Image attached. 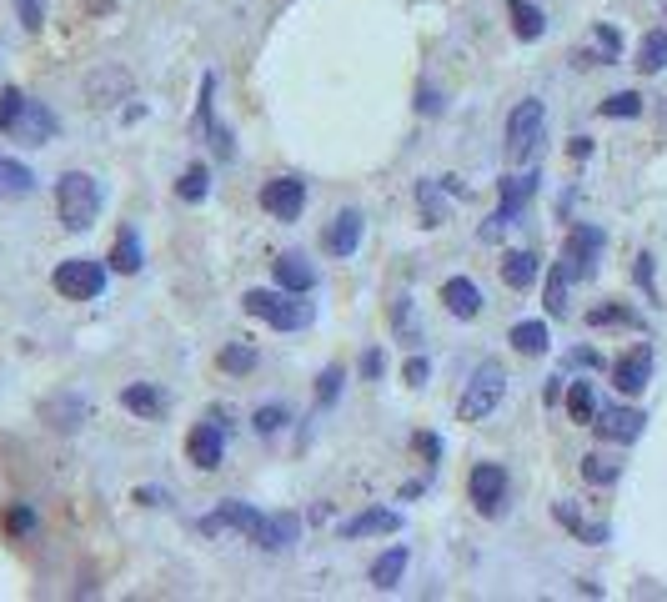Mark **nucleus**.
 <instances>
[{"instance_id":"obj_1","label":"nucleus","mask_w":667,"mask_h":602,"mask_svg":"<svg viewBox=\"0 0 667 602\" xmlns=\"http://www.w3.org/2000/svg\"><path fill=\"white\" fill-rule=\"evenodd\" d=\"M547 141V106L537 96L517 101L507 111V131H502V151H507V166H532L537 151Z\"/></svg>"},{"instance_id":"obj_2","label":"nucleus","mask_w":667,"mask_h":602,"mask_svg":"<svg viewBox=\"0 0 667 602\" xmlns=\"http://www.w3.org/2000/svg\"><path fill=\"white\" fill-rule=\"evenodd\" d=\"M101 201H106V191L91 171H66L56 181V211H61L66 231H91L96 216H101Z\"/></svg>"},{"instance_id":"obj_3","label":"nucleus","mask_w":667,"mask_h":602,"mask_svg":"<svg viewBox=\"0 0 667 602\" xmlns=\"http://www.w3.org/2000/svg\"><path fill=\"white\" fill-rule=\"evenodd\" d=\"M241 307H246V317H256V322H266V327H276V332H301V327H311V301H301L296 291H281V286H256V291H246L241 296Z\"/></svg>"},{"instance_id":"obj_4","label":"nucleus","mask_w":667,"mask_h":602,"mask_svg":"<svg viewBox=\"0 0 667 602\" xmlns=\"http://www.w3.org/2000/svg\"><path fill=\"white\" fill-rule=\"evenodd\" d=\"M502 397H507V367H502L497 357H487V362L472 372V382H467V392H462V402H457V417H462V422H487V417L502 407Z\"/></svg>"},{"instance_id":"obj_5","label":"nucleus","mask_w":667,"mask_h":602,"mask_svg":"<svg viewBox=\"0 0 667 602\" xmlns=\"http://www.w3.org/2000/svg\"><path fill=\"white\" fill-rule=\"evenodd\" d=\"M602 246H607V231L592 226V221H577L562 241V266L572 281H592L597 276V261H602Z\"/></svg>"},{"instance_id":"obj_6","label":"nucleus","mask_w":667,"mask_h":602,"mask_svg":"<svg viewBox=\"0 0 667 602\" xmlns=\"http://www.w3.org/2000/svg\"><path fill=\"white\" fill-rule=\"evenodd\" d=\"M51 286L66 296V301H96L106 291V261L96 256H71L51 271Z\"/></svg>"},{"instance_id":"obj_7","label":"nucleus","mask_w":667,"mask_h":602,"mask_svg":"<svg viewBox=\"0 0 667 602\" xmlns=\"http://www.w3.org/2000/svg\"><path fill=\"white\" fill-rule=\"evenodd\" d=\"M467 497L477 502L482 517H502V502H507V467L502 462H477L467 472Z\"/></svg>"},{"instance_id":"obj_8","label":"nucleus","mask_w":667,"mask_h":602,"mask_svg":"<svg viewBox=\"0 0 667 602\" xmlns=\"http://www.w3.org/2000/svg\"><path fill=\"white\" fill-rule=\"evenodd\" d=\"M642 427H647V412L642 407H597V417H592V432L602 442H617V447L637 442Z\"/></svg>"},{"instance_id":"obj_9","label":"nucleus","mask_w":667,"mask_h":602,"mask_svg":"<svg viewBox=\"0 0 667 602\" xmlns=\"http://www.w3.org/2000/svg\"><path fill=\"white\" fill-rule=\"evenodd\" d=\"M362 231H367V216L357 211V206H342L337 216L326 221V231H321V246L331 251V256H357V246H362Z\"/></svg>"},{"instance_id":"obj_10","label":"nucleus","mask_w":667,"mask_h":602,"mask_svg":"<svg viewBox=\"0 0 667 602\" xmlns=\"http://www.w3.org/2000/svg\"><path fill=\"white\" fill-rule=\"evenodd\" d=\"M261 206L276 216V221H296L306 211V181L301 176H276L261 186Z\"/></svg>"},{"instance_id":"obj_11","label":"nucleus","mask_w":667,"mask_h":602,"mask_svg":"<svg viewBox=\"0 0 667 602\" xmlns=\"http://www.w3.org/2000/svg\"><path fill=\"white\" fill-rule=\"evenodd\" d=\"M647 382H652V347L637 342L632 352H622V357L612 362V387H617L622 397H637Z\"/></svg>"},{"instance_id":"obj_12","label":"nucleus","mask_w":667,"mask_h":602,"mask_svg":"<svg viewBox=\"0 0 667 602\" xmlns=\"http://www.w3.org/2000/svg\"><path fill=\"white\" fill-rule=\"evenodd\" d=\"M186 457L201 467V472H216L221 467V457H226V427L221 422H196L191 427V437H186Z\"/></svg>"},{"instance_id":"obj_13","label":"nucleus","mask_w":667,"mask_h":602,"mask_svg":"<svg viewBox=\"0 0 667 602\" xmlns=\"http://www.w3.org/2000/svg\"><path fill=\"white\" fill-rule=\"evenodd\" d=\"M271 271H276V286H281V291H296V296L316 291V281H321V271H316V261H311L306 251H281V256L271 261Z\"/></svg>"},{"instance_id":"obj_14","label":"nucleus","mask_w":667,"mask_h":602,"mask_svg":"<svg viewBox=\"0 0 667 602\" xmlns=\"http://www.w3.org/2000/svg\"><path fill=\"white\" fill-rule=\"evenodd\" d=\"M442 307H447L457 322H477L487 301H482V286H477L472 276H447V281H442Z\"/></svg>"},{"instance_id":"obj_15","label":"nucleus","mask_w":667,"mask_h":602,"mask_svg":"<svg viewBox=\"0 0 667 602\" xmlns=\"http://www.w3.org/2000/svg\"><path fill=\"white\" fill-rule=\"evenodd\" d=\"M11 136H16V141H26V146H46V141L56 136V116H51V106L26 96V106H21V116H16Z\"/></svg>"},{"instance_id":"obj_16","label":"nucleus","mask_w":667,"mask_h":602,"mask_svg":"<svg viewBox=\"0 0 667 602\" xmlns=\"http://www.w3.org/2000/svg\"><path fill=\"white\" fill-rule=\"evenodd\" d=\"M221 527H231V532H241V537H256L261 512H256L251 502H221L211 517H201V532H221Z\"/></svg>"},{"instance_id":"obj_17","label":"nucleus","mask_w":667,"mask_h":602,"mask_svg":"<svg viewBox=\"0 0 667 602\" xmlns=\"http://www.w3.org/2000/svg\"><path fill=\"white\" fill-rule=\"evenodd\" d=\"M402 527V512H392V507H367V512H357V517H347L342 522V537H387V532H397Z\"/></svg>"},{"instance_id":"obj_18","label":"nucleus","mask_w":667,"mask_h":602,"mask_svg":"<svg viewBox=\"0 0 667 602\" xmlns=\"http://www.w3.org/2000/svg\"><path fill=\"white\" fill-rule=\"evenodd\" d=\"M552 517H557V522H562V527H567L577 542H592V547L612 542V527H607V522H587V517L572 507V502H552Z\"/></svg>"},{"instance_id":"obj_19","label":"nucleus","mask_w":667,"mask_h":602,"mask_svg":"<svg viewBox=\"0 0 667 602\" xmlns=\"http://www.w3.org/2000/svg\"><path fill=\"white\" fill-rule=\"evenodd\" d=\"M301 537V517H291V512H281V517H261V527H256V547L261 552H281V547H291Z\"/></svg>"},{"instance_id":"obj_20","label":"nucleus","mask_w":667,"mask_h":602,"mask_svg":"<svg viewBox=\"0 0 667 602\" xmlns=\"http://www.w3.org/2000/svg\"><path fill=\"white\" fill-rule=\"evenodd\" d=\"M121 407H126L131 417L156 422V417H166V392H161V387H151V382H131V387L121 392Z\"/></svg>"},{"instance_id":"obj_21","label":"nucleus","mask_w":667,"mask_h":602,"mask_svg":"<svg viewBox=\"0 0 667 602\" xmlns=\"http://www.w3.org/2000/svg\"><path fill=\"white\" fill-rule=\"evenodd\" d=\"M592 41H597V51H577V66H617L622 61V31L617 26H592Z\"/></svg>"},{"instance_id":"obj_22","label":"nucleus","mask_w":667,"mask_h":602,"mask_svg":"<svg viewBox=\"0 0 667 602\" xmlns=\"http://www.w3.org/2000/svg\"><path fill=\"white\" fill-rule=\"evenodd\" d=\"M86 96H91L96 106H116V101H126V96H131V76H126L121 66L96 71V76L86 81Z\"/></svg>"},{"instance_id":"obj_23","label":"nucleus","mask_w":667,"mask_h":602,"mask_svg":"<svg viewBox=\"0 0 667 602\" xmlns=\"http://www.w3.org/2000/svg\"><path fill=\"white\" fill-rule=\"evenodd\" d=\"M507 342H512V352H522V357H542V352L552 347V327H547V317H532V322H517V327L507 332Z\"/></svg>"},{"instance_id":"obj_24","label":"nucleus","mask_w":667,"mask_h":602,"mask_svg":"<svg viewBox=\"0 0 667 602\" xmlns=\"http://www.w3.org/2000/svg\"><path fill=\"white\" fill-rule=\"evenodd\" d=\"M36 191V171L26 161H11V156H0V201H21Z\"/></svg>"},{"instance_id":"obj_25","label":"nucleus","mask_w":667,"mask_h":602,"mask_svg":"<svg viewBox=\"0 0 667 602\" xmlns=\"http://www.w3.org/2000/svg\"><path fill=\"white\" fill-rule=\"evenodd\" d=\"M111 271H121V276H136L141 271V261H146V251H141V236H136V226H121V236H116V246H111Z\"/></svg>"},{"instance_id":"obj_26","label":"nucleus","mask_w":667,"mask_h":602,"mask_svg":"<svg viewBox=\"0 0 667 602\" xmlns=\"http://www.w3.org/2000/svg\"><path fill=\"white\" fill-rule=\"evenodd\" d=\"M537 276H542V261H537L532 251H507V256H502V281H507V291H527Z\"/></svg>"},{"instance_id":"obj_27","label":"nucleus","mask_w":667,"mask_h":602,"mask_svg":"<svg viewBox=\"0 0 667 602\" xmlns=\"http://www.w3.org/2000/svg\"><path fill=\"white\" fill-rule=\"evenodd\" d=\"M417 211H422V226H447V186L417 181Z\"/></svg>"},{"instance_id":"obj_28","label":"nucleus","mask_w":667,"mask_h":602,"mask_svg":"<svg viewBox=\"0 0 667 602\" xmlns=\"http://www.w3.org/2000/svg\"><path fill=\"white\" fill-rule=\"evenodd\" d=\"M507 16H512V31H517V41H542V31H547V16L532 6V0H507Z\"/></svg>"},{"instance_id":"obj_29","label":"nucleus","mask_w":667,"mask_h":602,"mask_svg":"<svg viewBox=\"0 0 667 602\" xmlns=\"http://www.w3.org/2000/svg\"><path fill=\"white\" fill-rule=\"evenodd\" d=\"M176 196H181L186 206H201V201L211 196V166H206V161H191V166L181 171V181H176Z\"/></svg>"},{"instance_id":"obj_30","label":"nucleus","mask_w":667,"mask_h":602,"mask_svg":"<svg viewBox=\"0 0 667 602\" xmlns=\"http://www.w3.org/2000/svg\"><path fill=\"white\" fill-rule=\"evenodd\" d=\"M567 286H572V276H567V266L557 261V266H547V291H542V307H547V317L557 322V317H567Z\"/></svg>"},{"instance_id":"obj_31","label":"nucleus","mask_w":667,"mask_h":602,"mask_svg":"<svg viewBox=\"0 0 667 602\" xmlns=\"http://www.w3.org/2000/svg\"><path fill=\"white\" fill-rule=\"evenodd\" d=\"M392 332H397V342H407V347H417V342H422V327H417V301H412L407 291L392 301Z\"/></svg>"},{"instance_id":"obj_32","label":"nucleus","mask_w":667,"mask_h":602,"mask_svg":"<svg viewBox=\"0 0 667 602\" xmlns=\"http://www.w3.org/2000/svg\"><path fill=\"white\" fill-rule=\"evenodd\" d=\"M537 186H542V171H537V166H527L522 176H507V181H502V206L527 211V201L537 196Z\"/></svg>"},{"instance_id":"obj_33","label":"nucleus","mask_w":667,"mask_h":602,"mask_svg":"<svg viewBox=\"0 0 667 602\" xmlns=\"http://www.w3.org/2000/svg\"><path fill=\"white\" fill-rule=\"evenodd\" d=\"M562 402H567V417H572V422H582V427L597 417V392H592V382H587V377H582V382H567Z\"/></svg>"},{"instance_id":"obj_34","label":"nucleus","mask_w":667,"mask_h":602,"mask_svg":"<svg viewBox=\"0 0 667 602\" xmlns=\"http://www.w3.org/2000/svg\"><path fill=\"white\" fill-rule=\"evenodd\" d=\"M46 422H51L56 432H76V427L86 422V402H81V397H51V402H46Z\"/></svg>"},{"instance_id":"obj_35","label":"nucleus","mask_w":667,"mask_h":602,"mask_svg":"<svg viewBox=\"0 0 667 602\" xmlns=\"http://www.w3.org/2000/svg\"><path fill=\"white\" fill-rule=\"evenodd\" d=\"M402 572H407V547H392V552H382V557L372 562V587H377V592H392V587L402 582Z\"/></svg>"},{"instance_id":"obj_36","label":"nucleus","mask_w":667,"mask_h":602,"mask_svg":"<svg viewBox=\"0 0 667 602\" xmlns=\"http://www.w3.org/2000/svg\"><path fill=\"white\" fill-rule=\"evenodd\" d=\"M637 71H642V76L667 71V31H647V36L637 41Z\"/></svg>"},{"instance_id":"obj_37","label":"nucleus","mask_w":667,"mask_h":602,"mask_svg":"<svg viewBox=\"0 0 667 602\" xmlns=\"http://www.w3.org/2000/svg\"><path fill=\"white\" fill-rule=\"evenodd\" d=\"M587 327H637L642 332L647 322H642V312L627 307V301H607V307H592L587 312Z\"/></svg>"},{"instance_id":"obj_38","label":"nucleus","mask_w":667,"mask_h":602,"mask_svg":"<svg viewBox=\"0 0 667 602\" xmlns=\"http://www.w3.org/2000/svg\"><path fill=\"white\" fill-rule=\"evenodd\" d=\"M256 362H261V357H256V347H246V342H226L221 357H216V367H221L226 377H251Z\"/></svg>"},{"instance_id":"obj_39","label":"nucleus","mask_w":667,"mask_h":602,"mask_svg":"<svg viewBox=\"0 0 667 602\" xmlns=\"http://www.w3.org/2000/svg\"><path fill=\"white\" fill-rule=\"evenodd\" d=\"M216 126V76H201V101H196V116H191V136H211Z\"/></svg>"},{"instance_id":"obj_40","label":"nucleus","mask_w":667,"mask_h":602,"mask_svg":"<svg viewBox=\"0 0 667 602\" xmlns=\"http://www.w3.org/2000/svg\"><path fill=\"white\" fill-rule=\"evenodd\" d=\"M577 472H582V482H592V487H612V482L622 477V462H612L607 452H587Z\"/></svg>"},{"instance_id":"obj_41","label":"nucleus","mask_w":667,"mask_h":602,"mask_svg":"<svg viewBox=\"0 0 667 602\" xmlns=\"http://www.w3.org/2000/svg\"><path fill=\"white\" fill-rule=\"evenodd\" d=\"M597 111H602L607 121H637V116H642V96H637V91H612Z\"/></svg>"},{"instance_id":"obj_42","label":"nucleus","mask_w":667,"mask_h":602,"mask_svg":"<svg viewBox=\"0 0 667 602\" xmlns=\"http://www.w3.org/2000/svg\"><path fill=\"white\" fill-rule=\"evenodd\" d=\"M286 422H291V412H286L281 402H266V407H256V412H251V427H256V437H276Z\"/></svg>"},{"instance_id":"obj_43","label":"nucleus","mask_w":667,"mask_h":602,"mask_svg":"<svg viewBox=\"0 0 667 602\" xmlns=\"http://www.w3.org/2000/svg\"><path fill=\"white\" fill-rule=\"evenodd\" d=\"M342 382H347V372H342V367H326V372L316 377V407H337Z\"/></svg>"},{"instance_id":"obj_44","label":"nucleus","mask_w":667,"mask_h":602,"mask_svg":"<svg viewBox=\"0 0 667 602\" xmlns=\"http://www.w3.org/2000/svg\"><path fill=\"white\" fill-rule=\"evenodd\" d=\"M517 221H522V211H517V206H497V211L487 216V226H482V241H502Z\"/></svg>"},{"instance_id":"obj_45","label":"nucleus","mask_w":667,"mask_h":602,"mask_svg":"<svg viewBox=\"0 0 667 602\" xmlns=\"http://www.w3.org/2000/svg\"><path fill=\"white\" fill-rule=\"evenodd\" d=\"M21 106H26V91H16V86L0 91V136H11V126H16Z\"/></svg>"},{"instance_id":"obj_46","label":"nucleus","mask_w":667,"mask_h":602,"mask_svg":"<svg viewBox=\"0 0 667 602\" xmlns=\"http://www.w3.org/2000/svg\"><path fill=\"white\" fill-rule=\"evenodd\" d=\"M6 532H11V537H31V532H36V507L16 502V507L6 512Z\"/></svg>"},{"instance_id":"obj_47","label":"nucleus","mask_w":667,"mask_h":602,"mask_svg":"<svg viewBox=\"0 0 667 602\" xmlns=\"http://www.w3.org/2000/svg\"><path fill=\"white\" fill-rule=\"evenodd\" d=\"M402 377H407V387H427V377H432V362H427V357H407Z\"/></svg>"},{"instance_id":"obj_48","label":"nucleus","mask_w":667,"mask_h":602,"mask_svg":"<svg viewBox=\"0 0 667 602\" xmlns=\"http://www.w3.org/2000/svg\"><path fill=\"white\" fill-rule=\"evenodd\" d=\"M206 141H211V151H216L221 161H231V156H236V141H231V131H226V126H211V136H206Z\"/></svg>"},{"instance_id":"obj_49","label":"nucleus","mask_w":667,"mask_h":602,"mask_svg":"<svg viewBox=\"0 0 667 602\" xmlns=\"http://www.w3.org/2000/svg\"><path fill=\"white\" fill-rule=\"evenodd\" d=\"M357 367H362V377H367V382H377V377H382V367H387V357H382V347H367Z\"/></svg>"},{"instance_id":"obj_50","label":"nucleus","mask_w":667,"mask_h":602,"mask_svg":"<svg viewBox=\"0 0 667 602\" xmlns=\"http://www.w3.org/2000/svg\"><path fill=\"white\" fill-rule=\"evenodd\" d=\"M417 111H422V116H442V91H437V86H422V91H417Z\"/></svg>"},{"instance_id":"obj_51","label":"nucleus","mask_w":667,"mask_h":602,"mask_svg":"<svg viewBox=\"0 0 667 602\" xmlns=\"http://www.w3.org/2000/svg\"><path fill=\"white\" fill-rule=\"evenodd\" d=\"M567 362H572V367L597 372V367H602V352H597V347H572V352H567Z\"/></svg>"},{"instance_id":"obj_52","label":"nucleus","mask_w":667,"mask_h":602,"mask_svg":"<svg viewBox=\"0 0 667 602\" xmlns=\"http://www.w3.org/2000/svg\"><path fill=\"white\" fill-rule=\"evenodd\" d=\"M16 11H21L26 31H41V0H16Z\"/></svg>"},{"instance_id":"obj_53","label":"nucleus","mask_w":667,"mask_h":602,"mask_svg":"<svg viewBox=\"0 0 667 602\" xmlns=\"http://www.w3.org/2000/svg\"><path fill=\"white\" fill-rule=\"evenodd\" d=\"M632 271H637V286H642V291H647V296H657V291H652V251H642V256H637V266H632Z\"/></svg>"},{"instance_id":"obj_54","label":"nucleus","mask_w":667,"mask_h":602,"mask_svg":"<svg viewBox=\"0 0 667 602\" xmlns=\"http://www.w3.org/2000/svg\"><path fill=\"white\" fill-rule=\"evenodd\" d=\"M592 151H597V146H592V136H572V141H567V156H572V161H587Z\"/></svg>"},{"instance_id":"obj_55","label":"nucleus","mask_w":667,"mask_h":602,"mask_svg":"<svg viewBox=\"0 0 667 602\" xmlns=\"http://www.w3.org/2000/svg\"><path fill=\"white\" fill-rule=\"evenodd\" d=\"M417 447H422V457H427V462H437V457H442V437H437V432H422V437H417Z\"/></svg>"},{"instance_id":"obj_56","label":"nucleus","mask_w":667,"mask_h":602,"mask_svg":"<svg viewBox=\"0 0 667 602\" xmlns=\"http://www.w3.org/2000/svg\"><path fill=\"white\" fill-rule=\"evenodd\" d=\"M562 382H567V377H547V387H542V402H547V407H557V402H562V392H567Z\"/></svg>"},{"instance_id":"obj_57","label":"nucleus","mask_w":667,"mask_h":602,"mask_svg":"<svg viewBox=\"0 0 667 602\" xmlns=\"http://www.w3.org/2000/svg\"><path fill=\"white\" fill-rule=\"evenodd\" d=\"M136 502H141V507H166V492H161V487H141Z\"/></svg>"}]
</instances>
